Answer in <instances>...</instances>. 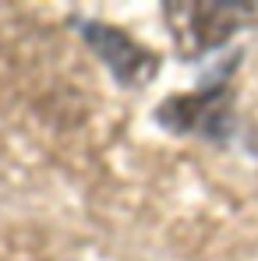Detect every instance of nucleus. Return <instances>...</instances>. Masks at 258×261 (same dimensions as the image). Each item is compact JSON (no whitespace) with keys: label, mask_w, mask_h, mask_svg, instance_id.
I'll return each instance as SVG.
<instances>
[{"label":"nucleus","mask_w":258,"mask_h":261,"mask_svg":"<svg viewBox=\"0 0 258 261\" xmlns=\"http://www.w3.org/2000/svg\"><path fill=\"white\" fill-rule=\"evenodd\" d=\"M177 7L184 14H191V18H180V14L167 11L170 29L177 36V46L187 57L219 46L230 32H237L241 25L255 21L251 14H258V7H251V4H177Z\"/></svg>","instance_id":"f257e3e1"},{"label":"nucleus","mask_w":258,"mask_h":261,"mask_svg":"<svg viewBox=\"0 0 258 261\" xmlns=\"http://www.w3.org/2000/svg\"><path fill=\"white\" fill-rule=\"evenodd\" d=\"M82 36L88 39V46L117 71V78L124 85H145L152 82L156 74V57L149 49H142L138 43H131L121 29H110V25H99V21H85L82 25Z\"/></svg>","instance_id":"f03ea898"}]
</instances>
